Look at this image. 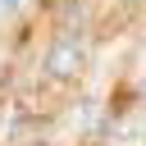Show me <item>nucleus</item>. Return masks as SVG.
I'll return each instance as SVG.
<instances>
[{
    "label": "nucleus",
    "instance_id": "1",
    "mask_svg": "<svg viewBox=\"0 0 146 146\" xmlns=\"http://www.w3.org/2000/svg\"><path fill=\"white\" fill-rule=\"evenodd\" d=\"M82 59H87V50H82V36H59V41H50V50H46V73L50 78H73L78 68H82Z\"/></svg>",
    "mask_w": 146,
    "mask_h": 146
},
{
    "label": "nucleus",
    "instance_id": "2",
    "mask_svg": "<svg viewBox=\"0 0 146 146\" xmlns=\"http://www.w3.org/2000/svg\"><path fill=\"white\" fill-rule=\"evenodd\" d=\"M32 0H0V18H9V14H23Z\"/></svg>",
    "mask_w": 146,
    "mask_h": 146
}]
</instances>
